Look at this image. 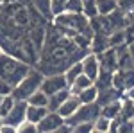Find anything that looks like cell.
<instances>
[{
  "mask_svg": "<svg viewBox=\"0 0 134 133\" xmlns=\"http://www.w3.org/2000/svg\"><path fill=\"white\" fill-rule=\"evenodd\" d=\"M52 23L66 38H73L77 32H91L90 18L84 13H68V11H63V13L55 14L52 18Z\"/></svg>",
  "mask_w": 134,
  "mask_h": 133,
  "instance_id": "1",
  "label": "cell"
},
{
  "mask_svg": "<svg viewBox=\"0 0 134 133\" xmlns=\"http://www.w3.org/2000/svg\"><path fill=\"white\" fill-rule=\"evenodd\" d=\"M31 67L32 65H29L27 61H21V60L14 58V56H11L4 51L0 52V77L11 83L13 86L31 70Z\"/></svg>",
  "mask_w": 134,
  "mask_h": 133,
  "instance_id": "2",
  "label": "cell"
},
{
  "mask_svg": "<svg viewBox=\"0 0 134 133\" xmlns=\"http://www.w3.org/2000/svg\"><path fill=\"white\" fill-rule=\"evenodd\" d=\"M43 76H45V74H43L40 68L31 67V70L13 86V97L25 101L32 92H36V90L40 88V85H41V81H43Z\"/></svg>",
  "mask_w": 134,
  "mask_h": 133,
  "instance_id": "3",
  "label": "cell"
},
{
  "mask_svg": "<svg viewBox=\"0 0 134 133\" xmlns=\"http://www.w3.org/2000/svg\"><path fill=\"white\" fill-rule=\"evenodd\" d=\"M100 115V104L95 102H86V104H81L77 108V112L73 113L70 119H64V122L68 126H73V124L81 122V121H95L97 117Z\"/></svg>",
  "mask_w": 134,
  "mask_h": 133,
  "instance_id": "4",
  "label": "cell"
},
{
  "mask_svg": "<svg viewBox=\"0 0 134 133\" xmlns=\"http://www.w3.org/2000/svg\"><path fill=\"white\" fill-rule=\"evenodd\" d=\"M66 86H68V83L64 79V74H63V72H55V74H47V76H43V81H41V85H40V88H41L47 95H52V93L59 92V90L66 88Z\"/></svg>",
  "mask_w": 134,
  "mask_h": 133,
  "instance_id": "5",
  "label": "cell"
},
{
  "mask_svg": "<svg viewBox=\"0 0 134 133\" xmlns=\"http://www.w3.org/2000/svg\"><path fill=\"white\" fill-rule=\"evenodd\" d=\"M81 65H82V74H86L91 81H95L97 76H98V72H100V60H98V54L88 51L82 58H81Z\"/></svg>",
  "mask_w": 134,
  "mask_h": 133,
  "instance_id": "6",
  "label": "cell"
},
{
  "mask_svg": "<svg viewBox=\"0 0 134 133\" xmlns=\"http://www.w3.org/2000/svg\"><path fill=\"white\" fill-rule=\"evenodd\" d=\"M63 122L64 119L57 112H47V115L38 122V133H55Z\"/></svg>",
  "mask_w": 134,
  "mask_h": 133,
  "instance_id": "7",
  "label": "cell"
},
{
  "mask_svg": "<svg viewBox=\"0 0 134 133\" xmlns=\"http://www.w3.org/2000/svg\"><path fill=\"white\" fill-rule=\"evenodd\" d=\"M25 112H27V101L16 99L14 104H13V108L4 115V122H7V124H11V126L16 128V126L25 119Z\"/></svg>",
  "mask_w": 134,
  "mask_h": 133,
  "instance_id": "8",
  "label": "cell"
},
{
  "mask_svg": "<svg viewBox=\"0 0 134 133\" xmlns=\"http://www.w3.org/2000/svg\"><path fill=\"white\" fill-rule=\"evenodd\" d=\"M79 106H81V101H79V97H77L75 93H70V95H68V97H66V99L61 102V106H59L55 112L59 113L63 119H70L73 113L77 112V108H79Z\"/></svg>",
  "mask_w": 134,
  "mask_h": 133,
  "instance_id": "9",
  "label": "cell"
},
{
  "mask_svg": "<svg viewBox=\"0 0 134 133\" xmlns=\"http://www.w3.org/2000/svg\"><path fill=\"white\" fill-rule=\"evenodd\" d=\"M98 60H100V68L104 70H109V72H114L118 68V63H116V51L114 47H107L104 52L98 54Z\"/></svg>",
  "mask_w": 134,
  "mask_h": 133,
  "instance_id": "10",
  "label": "cell"
},
{
  "mask_svg": "<svg viewBox=\"0 0 134 133\" xmlns=\"http://www.w3.org/2000/svg\"><path fill=\"white\" fill-rule=\"evenodd\" d=\"M114 51H116V63H118V68H120V70L132 68L134 61H132V58H131V54H129V51H127V45H125V43L114 47Z\"/></svg>",
  "mask_w": 134,
  "mask_h": 133,
  "instance_id": "11",
  "label": "cell"
},
{
  "mask_svg": "<svg viewBox=\"0 0 134 133\" xmlns=\"http://www.w3.org/2000/svg\"><path fill=\"white\" fill-rule=\"evenodd\" d=\"M107 47H109V43H107V34L98 32V31L93 32L91 34V41H90V52L100 54V52H104Z\"/></svg>",
  "mask_w": 134,
  "mask_h": 133,
  "instance_id": "12",
  "label": "cell"
},
{
  "mask_svg": "<svg viewBox=\"0 0 134 133\" xmlns=\"http://www.w3.org/2000/svg\"><path fill=\"white\" fill-rule=\"evenodd\" d=\"M45 34H47V27L45 25H32V31L29 32V40L32 41V45L36 47V51L40 52L45 43Z\"/></svg>",
  "mask_w": 134,
  "mask_h": 133,
  "instance_id": "13",
  "label": "cell"
},
{
  "mask_svg": "<svg viewBox=\"0 0 134 133\" xmlns=\"http://www.w3.org/2000/svg\"><path fill=\"white\" fill-rule=\"evenodd\" d=\"M70 88L66 86V88H63V90H59V92L52 93V95H48V102H47V108H48V112H55L59 106H61V102L70 95Z\"/></svg>",
  "mask_w": 134,
  "mask_h": 133,
  "instance_id": "14",
  "label": "cell"
},
{
  "mask_svg": "<svg viewBox=\"0 0 134 133\" xmlns=\"http://www.w3.org/2000/svg\"><path fill=\"white\" fill-rule=\"evenodd\" d=\"M120 97H122V92H120V90H116V88H113V86H107V88H104V90H98L97 102L102 106V104L116 101V99H120Z\"/></svg>",
  "mask_w": 134,
  "mask_h": 133,
  "instance_id": "15",
  "label": "cell"
},
{
  "mask_svg": "<svg viewBox=\"0 0 134 133\" xmlns=\"http://www.w3.org/2000/svg\"><path fill=\"white\" fill-rule=\"evenodd\" d=\"M48 108L47 106H34V104H27V112H25V119H29L32 122H40L43 117L47 115Z\"/></svg>",
  "mask_w": 134,
  "mask_h": 133,
  "instance_id": "16",
  "label": "cell"
},
{
  "mask_svg": "<svg viewBox=\"0 0 134 133\" xmlns=\"http://www.w3.org/2000/svg\"><path fill=\"white\" fill-rule=\"evenodd\" d=\"M95 9L98 16H105L118 9V0H95Z\"/></svg>",
  "mask_w": 134,
  "mask_h": 133,
  "instance_id": "17",
  "label": "cell"
},
{
  "mask_svg": "<svg viewBox=\"0 0 134 133\" xmlns=\"http://www.w3.org/2000/svg\"><path fill=\"white\" fill-rule=\"evenodd\" d=\"M120 108H122V101L120 99L111 101V102H107V104L100 106V115L107 117V119H116L120 115Z\"/></svg>",
  "mask_w": 134,
  "mask_h": 133,
  "instance_id": "18",
  "label": "cell"
},
{
  "mask_svg": "<svg viewBox=\"0 0 134 133\" xmlns=\"http://www.w3.org/2000/svg\"><path fill=\"white\" fill-rule=\"evenodd\" d=\"M90 85H93V81L86 76V74H79L75 79H73L70 85H68V88H70V92L72 93H79L81 90H84V88H88Z\"/></svg>",
  "mask_w": 134,
  "mask_h": 133,
  "instance_id": "19",
  "label": "cell"
},
{
  "mask_svg": "<svg viewBox=\"0 0 134 133\" xmlns=\"http://www.w3.org/2000/svg\"><path fill=\"white\" fill-rule=\"evenodd\" d=\"M75 95L79 97L81 104H86V102H95V101H97V95H98V88H97L95 85H90L88 88L81 90V92L75 93Z\"/></svg>",
  "mask_w": 134,
  "mask_h": 133,
  "instance_id": "20",
  "label": "cell"
},
{
  "mask_svg": "<svg viewBox=\"0 0 134 133\" xmlns=\"http://www.w3.org/2000/svg\"><path fill=\"white\" fill-rule=\"evenodd\" d=\"M127 41V31L125 29H116L111 34H107V43L109 47H118V45H124Z\"/></svg>",
  "mask_w": 134,
  "mask_h": 133,
  "instance_id": "21",
  "label": "cell"
},
{
  "mask_svg": "<svg viewBox=\"0 0 134 133\" xmlns=\"http://www.w3.org/2000/svg\"><path fill=\"white\" fill-rule=\"evenodd\" d=\"M25 101H27V104H34V106H47V102H48V95L43 92L41 88H38V90L32 92Z\"/></svg>",
  "mask_w": 134,
  "mask_h": 133,
  "instance_id": "22",
  "label": "cell"
},
{
  "mask_svg": "<svg viewBox=\"0 0 134 133\" xmlns=\"http://www.w3.org/2000/svg\"><path fill=\"white\" fill-rule=\"evenodd\" d=\"M111 121H113V119H107V117H104V115H98V117L93 121V131L107 133L109 128H111Z\"/></svg>",
  "mask_w": 134,
  "mask_h": 133,
  "instance_id": "23",
  "label": "cell"
},
{
  "mask_svg": "<svg viewBox=\"0 0 134 133\" xmlns=\"http://www.w3.org/2000/svg\"><path fill=\"white\" fill-rule=\"evenodd\" d=\"M13 20H14L16 25H20V27L27 25L29 23V9L27 7H18V9L14 11V14H13Z\"/></svg>",
  "mask_w": 134,
  "mask_h": 133,
  "instance_id": "24",
  "label": "cell"
},
{
  "mask_svg": "<svg viewBox=\"0 0 134 133\" xmlns=\"http://www.w3.org/2000/svg\"><path fill=\"white\" fill-rule=\"evenodd\" d=\"M16 133H38V124L29 121V119H23L16 126Z\"/></svg>",
  "mask_w": 134,
  "mask_h": 133,
  "instance_id": "25",
  "label": "cell"
},
{
  "mask_svg": "<svg viewBox=\"0 0 134 133\" xmlns=\"http://www.w3.org/2000/svg\"><path fill=\"white\" fill-rule=\"evenodd\" d=\"M14 97H13V93H9V95H4L2 97V101H0V115L4 117L5 113L9 112L11 108H13V104H14Z\"/></svg>",
  "mask_w": 134,
  "mask_h": 133,
  "instance_id": "26",
  "label": "cell"
},
{
  "mask_svg": "<svg viewBox=\"0 0 134 133\" xmlns=\"http://www.w3.org/2000/svg\"><path fill=\"white\" fill-rule=\"evenodd\" d=\"M72 131H75V133H90V131H93V121H81V122L73 124Z\"/></svg>",
  "mask_w": 134,
  "mask_h": 133,
  "instance_id": "27",
  "label": "cell"
},
{
  "mask_svg": "<svg viewBox=\"0 0 134 133\" xmlns=\"http://www.w3.org/2000/svg\"><path fill=\"white\" fill-rule=\"evenodd\" d=\"M82 2V13L88 18H95L97 16V9H95V0H81Z\"/></svg>",
  "mask_w": 134,
  "mask_h": 133,
  "instance_id": "28",
  "label": "cell"
},
{
  "mask_svg": "<svg viewBox=\"0 0 134 133\" xmlns=\"http://www.w3.org/2000/svg\"><path fill=\"white\" fill-rule=\"evenodd\" d=\"M64 11H68V13H82V2L81 0H66L64 2Z\"/></svg>",
  "mask_w": 134,
  "mask_h": 133,
  "instance_id": "29",
  "label": "cell"
},
{
  "mask_svg": "<svg viewBox=\"0 0 134 133\" xmlns=\"http://www.w3.org/2000/svg\"><path fill=\"white\" fill-rule=\"evenodd\" d=\"M64 2L66 0H50V9H52V14H59L64 11Z\"/></svg>",
  "mask_w": 134,
  "mask_h": 133,
  "instance_id": "30",
  "label": "cell"
},
{
  "mask_svg": "<svg viewBox=\"0 0 134 133\" xmlns=\"http://www.w3.org/2000/svg\"><path fill=\"white\" fill-rule=\"evenodd\" d=\"M124 74V83H125V88L134 85V67L132 68H127V70H122Z\"/></svg>",
  "mask_w": 134,
  "mask_h": 133,
  "instance_id": "31",
  "label": "cell"
},
{
  "mask_svg": "<svg viewBox=\"0 0 134 133\" xmlns=\"http://www.w3.org/2000/svg\"><path fill=\"white\" fill-rule=\"evenodd\" d=\"M13 93V85L7 83L5 79H2L0 77V97H4V95H9Z\"/></svg>",
  "mask_w": 134,
  "mask_h": 133,
  "instance_id": "32",
  "label": "cell"
},
{
  "mask_svg": "<svg viewBox=\"0 0 134 133\" xmlns=\"http://www.w3.org/2000/svg\"><path fill=\"white\" fill-rule=\"evenodd\" d=\"M122 97L129 99V101H134V85H131V86L124 88V92H122Z\"/></svg>",
  "mask_w": 134,
  "mask_h": 133,
  "instance_id": "33",
  "label": "cell"
},
{
  "mask_svg": "<svg viewBox=\"0 0 134 133\" xmlns=\"http://www.w3.org/2000/svg\"><path fill=\"white\" fill-rule=\"evenodd\" d=\"M0 133H16V128L2 121V124H0Z\"/></svg>",
  "mask_w": 134,
  "mask_h": 133,
  "instance_id": "34",
  "label": "cell"
},
{
  "mask_svg": "<svg viewBox=\"0 0 134 133\" xmlns=\"http://www.w3.org/2000/svg\"><path fill=\"white\" fill-rule=\"evenodd\" d=\"M127 45V51H129V54H131V58H132V61H134V36L129 40V43H125Z\"/></svg>",
  "mask_w": 134,
  "mask_h": 133,
  "instance_id": "35",
  "label": "cell"
},
{
  "mask_svg": "<svg viewBox=\"0 0 134 133\" xmlns=\"http://www.w3.org/2000/svg\"><path fill=\"white\" fill-rule=\"evenodd\" d=\"M2 121H4V117H2V115H0V124H2Z\"/></svg>",
  "mask_w": 134,
  "mask_h": 133,
  "instance_id": "36",
  "label": "cell"
},
{
  "mask_svg": "<svg viewBox=\"0 0 134 133\" xmlns=\"http://www.w3.org/2000/svg\"><path fill=\"white\" fill-rule=\"evenodd\" d=\"M131 121H132V126H134V117H132V119H131Z\"/></svg>",
  "mask_w": 134,
  "mask_h": 133,
  "instance_id": "37",
  "label": "cell"
},
{
  "mask_svg": "<svg viewBox=\"0 0 134 133\" xmlns=\"http://www.w3.org/2000/svg\"><path fill=\"white\" fill-rule=\"evenodd\" d=\"M0 52H2V45H0Z\"/></svg>",
  "mask_w": 134,
  "mask_h": 133,
  "instance_id": "38",
  "label": "cell"
},
{
  "mask_svg": "<svg viewBox=\"0 0 134 133\" xmlns=\"http://www.w3.org/2000/svg\"><path fill=\"white\" fill-rule=\"evenodd\" d=\"M0 101H2V97H0Z\"/></svg>",
  "mask_w": 134,
  "mask_h": 133,
  "instance_id": "39",
  "label": "cell"
},
{
  "mask_svg": "<svg viewBox=\"0 0 134 133\" xmlns=\"http://www.w3.org/2000/svg\"><path fill=\"white\" fill-rule=\"evenodd\" d=\"M132 104H134V101H132Z\"/></svg>",
  "mask_w": 134,
  "mask_h": 133,
  "instance_id": "40",
  "label": "cell"
}]
</instances>
